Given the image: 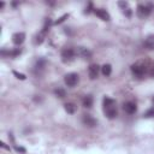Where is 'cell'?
<instances>
[{"mask_svg": "<svg viewBox=\"0 0 154 154\" xmlns=\"http://www.w3.org/2000/svg\"><path fill=\"white\" fill-rule=\"evenodd\" d=\"M123 108H124V111H125L127 113H129V114H133V113H135L137 111V106H136L135 102H133V101L125 102V104L123 105Z\"/></svg>", "mask_w": 154, "mask_h": 154, "instance_id": "8", "label": "cell"}, {"mask_svg": "<svg viewBox=\"0 0 154 154\" xmlns=\"http://www.w3.org/2000/svg\"><path fill=\"white\" fill-rule=\"evenodd\" d=\"M64 81H65V84H66L68 87L70 88H74L79 81V77L77 74H75V72H71V74H68L65 75L64 77Z\"/></svg>", "mask_w": 154, "mask_h": 154, "instance_id": "4", "label": "cell"}, {"mask_svg": "<svg viewBox=\"0 0 154 154\" xmlns=\"http://www.w3.org/2000/svg\"><path fill=\"white\" fill-rule=\"evenodd\" d=\"M13 75L16 76L18 79H22V81L27 78V77H25V75H23V74H19V72H17V71H13Z\"/></svg>", "mask_w": 154, "mask_h": 154, "instance_id": "22", "label": "cell"}, {"mask_svg": "<svg viewBox=\"0 0 154 154\" xmlns=\"http://www.w3.org/2000/svg\"><path fill=\"white\" fill-rule=\"evenodd\" d=\"M94 13L97 14V16H98L100 19H102V21H110V14H108V12H107L106 10H104V9H95V10H94Z\"/></svg>", "mask_w": 154, "mask_h": 154, "instance_id": "11", "label": "cell"}, {"mask_svg": "<svg viewBox=\"0 0 154 154\" xmlns=\"http://www.w3.org/2000/svg\"><path fill=\"white\" fill-rule=\"evenodd\" d=\"M76 54L79 55L81 58H83V59H90L92 58V52L86 47H78L76 49Z\"/></svg>", "mask_w": 154, "mask_h": 154, "instance_id": "6", "label": "cell"}, {"mask_svg": "<svg viewBox=\"0 0 154 154\" xmlns=\"http://www.w3.org/2000/svg\"><path fill=\"white\" fill-rule=\"evenodd\" d=\"M25 40V34L24 33H16L12 35V42L14 43V45H22V43L24 42Z\"/></svg>", "mask_w": 154, "mask_h": 154, "instance_id": "10", "label": "cell"}, {"mask_svg": "<svg viewBox=\"0 0 154 154\" xmlns=\"http://www.w3.org/2000/svg\"><path fill=\"white\" fill-rule=\"evenodd\" d=\"M82 122H83L84 125L89 127V128H93V127H95V125L98 124L97 119H94L90 114H83V117H82Z\"/></svg>", "mask_w": 154, "mask_h": 154, "instance_id": "7", "label": "cell"}, {"mask_svg": "<svg viewBox=\"0 0 154 154\" xmlns=\"http://www.w3.org/2000/svg\"><path fill=\"white\" fill-rule=\"evenodd\" d=\"M152 100H153V102H154V98H153V99H152Z\"/></svg>", "mask_w": 154, "mask_h": 154, "instance_id": "28", "label": "cell"}, {"mask_svg": "<svg viewBox=\"0 0 154 154\" xmlns=\"http://www.w3.org/2000/svg\"><path fill=\"white\" fill-rule=\"evenodd\" d=\"M14 149H16L17 152H21V153H25V149L22 148V147H18V146H14Z\"/></svg>", "mask_w": 154, "mask_h": 154, "instance_id": "24", "label": "cell"}, {"mask_svg": "<svg viewBox=\"0 0 154 154\" xmlns=\"http://www.w3.org/2000/svg\"><path fill=\"white\" fill-rule=\"evenodd\" d=\"M149 75L154 78V65H153V66H152V69H151V72H149Z\"/></svg>", "mask_w": 154, "mask_h": 154, "instance_id": "25", "label": "cell"}, {"mask_svg": "<svg viewBox=\"0 0 154 154\" xmlns=\"http://www.w3.org/2000/svg\"><path fill=\"white\" fill-rule=\"evenodd\" d=\"M65 18H68V14H64V16H63V17H60L59 19H58V21L55 22V23H57V24H59V23H62V22H64V21H65Z\"/></svg>", "mask_w": 154, "mask_h": 154, "instance_id": "23", "label": "cell"}, {"mask_svg": "<svg viewBox=\"0 0 154 154\" xmlns=\"http://www.w3.org/2000/svg\"><path fill=\"white\" fill-rule=\"evenodd\" d=\"M143 116H144V118H154V108H149Z\"/></svg>", "mask_w": 154, "mask_h": 154, "instance_id": "21", "label": "cell"}, {"mask_svg": "<svg viewBox=\"0 0 154 154\" xmlns=\"http://www.w3.org/2000/svg\"><path fill=\"white\" fill-rule=\"evenodd\" d=\"M101 72H102V75H104V76H110V75H111V72H112L111 65H110V64H105L104 66L101 68Z\"/></svg>", "mask_w": 154, "mask_h": 154, "instance_id": "15", "label": "cell"}, {"mask_svg": "<svg viewBox=\"0 0 154 154\" xmlns=\"http://www.w3.org/2000/svg\"><path fill=\"white\" fill-rule=\"evenodd\" d=\"M76 108H77V106L75 104H72V102H68V104H65V111H66L68 113H70V114L75 113Z\"/></svg>", "mask_w": 154, "mask_h": 154, "instance_id": "14", "label": "cell"}, {"mask_svg": "<svg viewBox=\"0 0 154 154\" xmlns=\"http://www.w3.org/2000/svg\"><path fill=\"white\" fill-rule=\"evenodd\" d=\"M82 104H83V106H84V107L90 108V107L93 106V98L90 97V95H87V97H84V98H83Z\"/></svg>", "mask_w": 154, "mask_h": 154, "instance_id": "13", "label": "cell"}, {"mask_svg": "<svg viewBox=\"0 0 154 154\" xmlns=\"http://www.w3.org/2000/svg\"><path fill=\"white\" fill-rule=\"evenodd\" d=\"M104 112L106 114L107 118L113 119L117 117L118 112H117V107H116V101L113 99L105 98L104 99Z\"/></svg>", "mask_w": 154, "mask_h": 154, "instance_id": "1", "label": "cell"}, {"mask_svg": "<svg viewBox=\"0 0 154 154\" xmlns=\"http://www.w3.org/2000/svg\"><path fill=\"white\" fill-rule=\"evenodd\" d=\"M1 147H3V148H5V149H9V151H10V147H7V146H6L4 142H1Z\"/></svg>", "mask_w": 154, "mask_h": 154, "instance_id": "26", "label": "cell"}, {"mask_svg": "<svg viewBox=\"0 0 154 154\" xmlns=\"http://www.w3.org/2000/svg\"><path fill=\"white\" fill-rule=\"evenodd\" d=\"M54 94L57 95L58 98H60V99H63L65 95H66V93H65V90L63 89V88H57V89L54 90Z\"/></svg>", "mask_w": 154, "mask_h": 154, "instance_id": "18", "label": "cell"}, {"mask_svg": "<svg viewBox=\"0 0 154 154\" xmlns=\"http://www.w3.org/2000/svg\"><path fill=\"white\" fill-rule=\"evenodd\" d=\"M146 71H147V68H146V65L141 64V63H136L134 64L133 66H131V72H133V75L137 78H141L144 76Z\"/></svg>", "mask_w": 154, "mask_h": 154, "instance_id": "2", "label": "cell"}, {"mask_svg": "<svg viewBox=\"0 0 154 154\" xmlns=\"http://www.w3.org/2000/svg\"><path fill=\"white\" fill-rule=\"evenodd\" d=\"M144 47L147 49H154V35L147 36V39L144 40Z\"/></svg>", "mask_w": 154, "mask_h": 154, "instance_id": "12", "label": "cell"}, {"mask_svg": "<svg viewBox=\"0 0 154 154\" xmlns=\"http://www.w3.org/2000/svg\"><path fill=\"white\" fill-rule=\"evenodd\" d=\"M51 24H52V22H51V19H49V18H47V19H46V22H45V25H43V28H42V31H43V33H47V31L49 30Z\"/></svg>", "mask_w": 154, "mask_h": 154, "instance_id": "19", "label": "cell"}, {"mask_svg": "<svg viewBox=\"0 0 154 154\" xmlns=\"http://www.w3.org/2000/svg\"><path fill=\"white\" fill-rule=\"evenodd\" d=\"M99 71H100V68L98 64H92L89 65V69H88V74H89V77L92 79H95L99 75Z\"/></svg>", "mask_w": 154, "mask_h": 154, "instance_id": "9", "label": "cell"}, {"mask_svg": "<svg viewBox=\"0 0 154 154\" xmlns=\"http://www.w3.org/2000/svg\"><path fill=\"white\" fill-rule=\"evenodd\" d=\"M76 55V51L72 48H64L62 51V60L64 63H70L75 59Z\"/></svg>", "mask_w": 154, "mask_h": 154, "instance_id": "3", "label": "cell"}, {"mask_svg": "<svg viewBox=\"0 0 154 154\" xmlns=\"http://www.w3.org/2000/svg\"><path fill=\"white\" fill-rule=\"evenodd\" d=\"M45 36H46V33H43L42 30L36 35V40H35V42L38 43V45H40V43H42L43 42V40H45Z\"/></svg>", "mask_w": 154, "mask_h": 154, "instance_id": "17", "label": "cell"}, {"mask_svg": "<svg viewBox=\"0 0 154 154\" xmlns=\"http://www.w3.org/2000/svg\"><path fill=\"white\" fill-rule=\"evenodd\" d=\"M45 64H46L45 60H43V59H40L38 63H36L35 69H36V70H43V66H45Z\"/></svg>", "mask_w": 154, "mask_h": 154, "instance_id": "20", "label": "cell"}, {"mask_svg": "<svg viewBox=\"0 0 154 154\" xmlns=\"http://www.w3.org/2000/svg\"><path fill=\"white\" fill-rule=\"evenodd\" d=\"M151 11H152L151 6H148V5H143V4H140V5L137 6L136 13H137V16L140 17V18H146L147 16H149Z\"/></svg>", "mask_w": 154, "mask_h": 154, "instance_id": "5", "label": "cell"}, {"mask_svg": "<svg viewBox=\"0 0 154 154\" xmlns=\"http://www.w3.org/2000/svg\"><path fill=\"white\" fill-rule=\"evenodd\" d=\"M118 5H119V7H122V10L124 11V13L127 12V16H130V14H131V11H130V9H129L128 3H125V1H119Z\"/></svg>", "mask_w": 154, "mask_h": 154, "instance_id": "16", "label": "cell"}, {"mask_svg": "<svg viewBox=\"0 0 154 154\" xmlns=\"http://www.w3.org/2000/svg\"><path fill=\"white\" fill-rule=\"evenodd\" d=\"M4 5H5V3H3V1L0 3V9H3V7H4Z\"/></svg>", "mask_w": 154, "mask_h": 154, "instance_id": "27", "label": "cell"}]
</instances>
